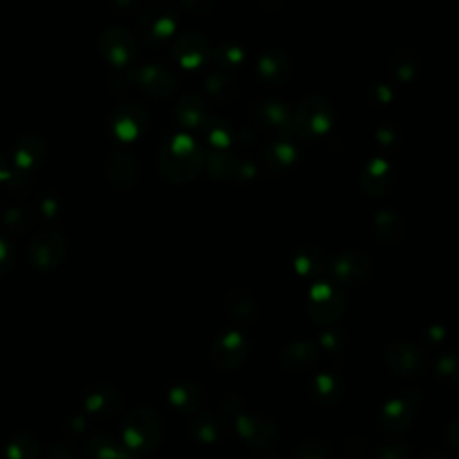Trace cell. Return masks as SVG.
<instances>
[{"mask_svg":"<svg viewBox=\"0 0 459 459\" xmlns=\"http://www.w3.org/2000/svg\"><path fill=\"white\" fill-rule=\"evenodd\" d=\"M203 147L188 134H176L170 138L158 154L160 174L172 183H183L197 176L204 165Z\"/></svg>","mask_w":459,"mask_h":459,"instance_id":"6da1fadb","label":"cell"},{"mask_svg":"<svg viewBox=\"0 0 459 459\" xmlns=\"http://www.w3.org/2000/svg\"><path fill=\"white\" fill-rule=\"evenodd\" d=\"M165 436V423L158 411L147 405H136L129 409L122 420V443L134 452H154Z\"/></svg>","mask_w":459,"mask_h":459,"instance_id":"7a4b0ae2","label":"cell"},{"mask_svg":"<svg viewBox=\"0 0 459 459\" xmlns=\"http://www.w3.org/2000/svg\"><path fill=\"white\" fill-rule=\"evenodd\" d=\"M333 122L330 102L321 95H307L292 113V131L303 140L325 136Z\"/></svg>","mask_w":459,"mask_h":459,"instance_id":"3957f363","label":"cell"},{"mask_svg":"<svg viewBox=\"0 0 459 459\" xmlns=\"http://www.w3.org/2000/svg\"><path fill=\"white\" fill-rule=\"evenodd\" d=\"M421 393L418 389H403L391 396L377 414V427L385 434H402L412 425L421 405Z\"/></svg>","mask_w":459,"mask_h":459,"instance_id":"277c9868","label":"cell"},{"mask_svg":"<svg viewBox=\"0 0 459 459\" xmlns=\"http://www.w3.org/2000/svg\"><path fill=\"white\" fill-rule=\"evenodd\" d=\"M346 308V296L341 285L333 280L319 278L312 283L307 294V312L312 321L330 325L337 321Z\"/></svg>","mask_w":459,"mask_h":459,"instance_id":"5b68a950","label":"cell"},{"mask_svg":"<svg viewBox=\"0 0 459 459\" xmlns=\"http://www.w3.org/2000/svg\"><path fill=\"white\" fill-rule=\"evenodd\" d=\"M176 25L178 13L172 4L158 0L142 9L136 22V30L147 45L158 47L172 38Z\"/></svg>","mask_w":459,"mask_h":459,"instance_id":"8992f818","label":"cell"},{"mask_svg":"<svg viewBox=\"0 0 459 459\" xmlns=\"http://www.w3.org/2000/svg\"><path fill=\"white\" fill-rule=\"evenodd\" d=\"M66 256V240L56 230L39 231L27 246V260L36 271H54Z\"/></svg>","mask_w":459,"mask_h":459,"instance_id":"52a82bcc","label":"cell"},{"mask_svg":"<svg viewBox=\"0 0 459 459\" xmlns=\"http://www.w3.org/2000/svg\"><path fill=\"white\" fill-rule=\"evenodd\" d=\"M387 368L405 378L421 377L429 368L427 353L411 341H393L384 351Z\"/></svg>","mask_w":459,"mask_h":459,"instance_id":"ba28073f","label":"cell"},{"mask_svg":"<svg viewBox=\"0 0 459 459\" xmlns=\"http://www.w3.org/2000/svg\"><path fill=\"white\" fill-rule=\"evenodd\" d=\"M235 429L242 441L256 450L273 448L280 437L276 423L264 412L244 411L235 418Z\"/></svg>","mask_w":459,"mask_h":459,"instance_id":"9c48e42d","label":"cell"},{"mask_svg":"<svg viewBox=\"0 0 459 459\" xmlns=\"http://www.w3.org/2000/svg\"><path fill=\"white\" fill-rule=\"evenodd\" d=\"M328 271L337 285L359 287L371 276L373 265L368 255H364L362 251L348 249L333 256V260L328 264Z\"/></svg>","mask_w":459,"mask_h":459,"instance_id":"30bf717a","label":"cell"},{"mask_svg":"<svg viewBox=\"0 0 459 459\" xmlns=\"http://www.w3.org/2000/svg\"><path fill=\"white\" fill-rule=\"evenodd\" d=\"M247 353V339L242 332L233 328H224L213 337L212 344V364L219 371L237 369Z\"/></svg>","mask_w":459,"mask_h":459,"instance_id":"8fae6325","label":"cell"},{"mask_svg":"<svg viewBox=\"0 0 459 459\" xmlns=\"http://www.w3.org/2000/svg\"><path fill=\"white\" fill-rule=\"evenodd\" d=\"M99 47L104 59L117 68L131 66L138 56V43L134 36L127 29L117 25L108 27L100 34Z\"/></svg>","mask_w":459,"mask_h":459,"instance_id":"7c38bea8","label":"cell"},{"mask_svg":"<svg viewBox=\"0 0 459 459\" xmlns=\"http://www.w3.org/2000/svg\"><path fill=\"white\" fill-rule=\"evenodd\" d=\"M204 165L210 178L231 179V181H249L256 174L253 161L230 152V151H212L204 158Z\"/></svg>","mask_w":459,"mask_h":459,"instance_id":"4fadbf2b","label":"cell"},{"mask_svg":"<svg viewBox=\"0 0 459 459\" xmlns=\"http://www.w3.org/2000/svg\"><path fill=\"white\" fill-rule=\"evenodd\" d=\"M149 115L138 102H124L111 109L108 124L111 133L122 142L136 140L147 127Z\"/></svg>","mask_w":459,"mask_h":459,"instance_id":"5bb4252c","label":"cell"},{"mask_svg":"<svg viewBox=\"0 0 459 459\" xmlns=\"http://www.w3.org/2000/svg\"><path fill=\"white\" fill-rule=\"evenodd\" d=\"M133 82H136L147 95L167 99L176 93L179 81L172 68L161 63H147L133 72Z\"/></svg>","mask_w":459,"mask_h":459,"instance_id":"9a60e30c","label":"cell"},{"mask_svg":"<svg viewBox=\"0 0 459 459\" xmlns=\"http://www.w3.org/2000/svg\"><path fill=\"white\" fill-rule=\"evenodd\" d=\"M253 120L269 133L283 136L285 133L292 131V115L289 106L278 99H260L251 108Z\"/></svg>","mask_w":459,"mask_h":459,"instance_id":"2e32d148","label":"cell"},{"mask_svg":"<svg viewBox=\"0 0 459 459\" xmlns=\"http://www.w3.org/2000/svg\"><path fill=\"white\" fill-rule=\"evenodd\" d=\"M170 54L178 65L188 70H195L208 63L212 56V47L203 34L185 32L174 39Z\"/></svg>","mask_w":459,"mask_h":459,"instance_id":"e0dca14e","label":"cell"},{"mask_svg":"<svg viewBox=\"0 0 459 459\" xmlns=\"http://www.w3.org/2000/svg\"><path fill=\"white\" fill-rule=\"evenodd\" d=\"M231 432V421L222 412H197L188 421V434L203 445H215L226 439Z\"/></svg>","mask_w":459,"mask_h":459,"instance_id":"ac0fdd59","label":"cell"},{"mask_svg":"<svg viewBox=\"0 0 459 459\" xmlns=\"http://www.w3.org/2000/svg\"><path fill=\"white\" fill-rule=\"evenodd\" d=\"M47 158V142L41 134L27 131L18 136L13 147V165L18 172L27 174L43 165Z\"/></svg>","mask_w":459,"mask_h":459,"instance_id":"d6986e66","label":"cell"},{"mask_svg":"<svg viewBox=\"0 0 459 459\" xmlns=\"http://www.w3.org/2000/svg\"><path fill=\"white\" fill-rule=\"evenodd\" d=\"M359 181L368 195L382 197L396 183V169L385 158H373L362 167Z\"/></svg>","mask_w":459,"mask_h":459,"instance_id":"ffe728a7","label":"cell"},{"mask_svg":"<svg viewBox=\"0 0 459 459\" xmlns=\"http://www.w3.org/2000/svg\"><path fill=\"white\" fill-rule=\"evenodd\" d=\"M104 170H106L108 183L117 190L133 188L140 172L136 158L126 149L113 151L106 160Z\"/></svg>","mask_w":459,"mask_h":459,"instance_id":"44dd1931","label":"cell"},{"mask_svg":"<svg viewBox=\"0 0 459 459\" xmlns=\"http://www.w3.org/2000/svg\"><path fill=\"white\" fill-rule=\"evenodd\" d=\"M122 393L111 384L90 385L82 394V407L91 416H113L122 407Z\"/></svg>","mask_w":459,"mask_h":459,"instance_id":"7402d4cb","label":"cell"},{"mask_svg":"<svg viewBox=\"0 0 459 459\" xmlns=\"http://www.w3.org/2000/svg\"><path fill=\"white\" fill-rule=\"evenodd\" d=\"M256 74L264 82L271 86H281L292 75V61L280 48L264 50L256 61Z\"/></svg>","mask_w":459,"mask_h":459,"instance_id":"603a6c76","label":"cell"},{"mask_svg":"<svg viewBox=\"0 0 459 459\" xmlns=\"http://www.w3.org/2000/svg\"><path fill=\"white\" fill-rule=\"evenodd\" d=\"M346 393V382L337 371H319L310 382V400L317 407L337 405Z\"/></svg>","mask_w":459,"mask_h":459,"instance_id":"cb8c5ba5","label":"cell"},{"mask_svg":"<svg viewBox=\"0 0 459 459\" xmlns=\"http://www.w3.org/2000/svg\"><path fill=\"white\" fill-rule=\"evenodd\" d=\"M317 359L319 346L310 339H294L283 344V348L280 350V364L292 373L310 369L317 362Z\"/></svg>","mask_w":459,"mask_h":459,"instance_id":"d4e9b609","label":"cell"},{"mask_svg":"<svg viewBox=\"0 0 459 459\" xmlns=\"http://www.w3.org/2000/svg\"><path fill=\"white\" fill-rule=\"evenodd\" d=\"M82 452L86 459H138L124 443L106 432H91L86 436Z\"/></svg>","mask_w":459,"mask_h":459,"instance_id":"484cf974","label":"cell"},{"mask_svg":"<svg viewBox=\"0 0 459 459\" xmlns=\"http://www.w3.org/2000/svg\"><path fill=\"white\" fill-rule=\"evenodd\" d=\"M169 403L172 407H176L179 412L185 414H195L203 409L204 402H206V394L204 389L192 382V380H178L169 387L167 393Z\"/></svg>","mask_w":459,"mask_h":459,"instance_id":"4316f807","label":"cell"},{"mask_svg":"<svg viewBox=\"0 0 459 459\" xmlns=\"http://www.w3.org/2000/svg\"><path fill=\"white\" fill-rule=\"evenodd\" d=\"M298 160L296 145L285 136H278L262 149V163L269 172H283Z\"/></svg>","mask_w":459,"mask_h":459,"instance_id":"83f0119b","label":"cell"},{"mask_svg":"<svg viewBox=\"0 0 459 459\" xmlns=\"http://www.w3.org/2000/svg\"><path fill=\"white\" fill-rule=\"evenodd\" d=\"M224 310L235 323L247 325L256 319L258 305L251 292H247L242 287H235L228 290L224 296Z\"/></svg>","mask_w":459,"mask_h":459,"instance_id":"f1b7e54d","label":"cell"},{"mask_svg":"<svg viewBox=\"0 0 459 459\" xmlns=\"http://www.w3.org/2000/svg\"><path fill=\"white\" fill-rule=\"evenodd\" d=\"M292 265L299 276L316 281L328 269V258L316 246H301L294 253Z\"/></svg>","mask_w":459,"mask_h":459,"instance_id":"f546056e","label":"cell"},{"mask_svg":"<svg viewBox=\"0 0 459 459\" xmlns=\"http://www.w3.org/2000/svg\"><path fill=\"white\" fill-rule=\"evenodd\" d=\"M174 117L186 129H201L208 118V106L197 93H186L178 100Z\"/></svg>","mask_w":459,"mask_h":459,"instance_id":"4dcf8cb0","label":"cell"},{"mask_svg":"<svg viewBox=\"0 0 459 459\" xmlns=\"http://www.w3.org/2000/svg\"><path fill=\"white\" fill-rule=\"evenodd\" d=\"M373 228H375L377 240L385 246H396L405 237L403 219L389 208L377 212V215L373 219Z\"/></svg>","mask_w":459,"mask_h":459,"instance_id":"1f68e13d","label":"cell"},{"mask_svg":"<svg viewBox=\"0 0 459 459\" xmlns=\"http://www.w3.org/2000/svg\"><path fill=\"white\" fill-rule=\"evenodd\" d=\"M201 129L213 151H228L235 140L231 124L222 117H208Z\"/></svg>","mask_w":459,"mask_h":459,"instance_id":"d6a6232c","label":"cell"},{"mask_svg":"<svg viewBox=\"0 0 459 459\" xmlns=\"http://www.w3.org/2000/svg\"><path fill=\"white\" fill-rule=\"evenodd\" d=\"M39 455V441L25 430L16 432L5 445L7 459H38Z\"/></svg>","mask_w":459,"mask_h":459,"instance_id":"836d02e7","label":"cell"},{"mask_svg":"<svg viewBox=\"0 0 459 459\" xmlns=\"http://www.w3.org/2000/svg\"><path fill=\"white\" fill-rule=\"evenodd\" d=\"M418 56L411 48H400L389 59V72L396 81L409 82L418 74Z\"/></svg>","mask_w":459,"mask_h":459,"instance_id":"e575fe53","label":"cell"},{"mask_svg":"<svg viewBox=\"0 0 459 459\" xmlns=\"http://www.w3.org/2000/svg\"><path fill=\"white\" fill-rule=\"evenodd\" d=\"M206 91L219 102H231L238 95V84L228 72H215L206 77Z\"/></svg>","mask_w":459,"mask_h":459,"instance_id":"d590c367","label":"cell"},{"mask_svg":"<svg viewBox=\"0 0 459 459\" xmlns=\"http://www.w3.org/2000/svg\"><path fill=\"white\" fill-rule=\"evenodd\" d=\"M212 56H213L217 66L222 68V70H235V68H238V66L244 63V59H246L244 48H242L238 43L231 41V39L221 41V43L215 47V50L212 52Z\"/></svg>","mask_w":459,"mask_h":459,"instance_id":"8d00e7d4","label":"cell"},{"mask_svg":"<svg viewBox=\"0 0 459 459\" xmlns=\"http://www.w3.org/2000/svg\"><path fill=\"white\" fill-rule=\"evenodd\" d=\"M332 446L321 439H308L294 446L290 459H330Z\"/></svg>","mask_w":459,"mask_h":459,"instance_id":"74e56055","label":"cell"},{"mask_svg":"<svg viewBox=\"0 0 459 459\" xmlns=\"http://www.w3.org/2000/svg\"><path fill=\"white\" fill-rule=\"evenodd\" d=\"M4 228L13 233H25L29 230V226L32 224V215L29 213L27 208L23 206H11L5 213H4Z\"/></svg>","mask_w":459,"mask_h":459,"instance_id":"f35d334b","label":"cell"},{"mask_svg":"<svg viewBox=\"0 0 459 459\" xmlns=\"http://www.w3.org/2000/svg\"><path fill=\"white\" fill-rule=\"evenodd\" d=\"M436 373L437 377L450 387H455L459 382V362L457 355L454 351L443 353L436 362Z\"/></svg>","mask_w":459,"mask_h":459,"instance_id":"ab89813d","label":"cell"},{"mask_svg":"<svg viewBox=\"0 0 459 459\" xmlns=\"http://www.w3.org/2000/svg\"><path fill=\"white\" fill-rule=\"evenodd\" d=\"M369 459H412V448L409 443H380L371 450Z\"/></svg>","mask_w":459,"mask_h":459,"instance_id":"60d3db41","label":"cell"},{"mask_svg":"<svg viewBox=\"0 0 459 459\" xmlns=\"http://www.w3.org/2000/svg\"><path fill=\"white\" fill-rule=\"evenodd\" d=\"M317 346L328 350V351H341L348 346V333L339 328V326H330V328H325L321 333H319V342Z\"/></svg>","mask_w":459,"mask_h":459,"instance_id":"b9f144b4","label":"cell"},{"mask_svg":"<svg viewBox=\"0 0 459 459\" xmlns=\"http://www.w3.org/2000/svg\"><path fill=\"white\" fill-rule=\"evenodd\" d=\"M375 140H377V143H378L382 149L393 151V149H396V147L402 143V134H400V131H398L396 126L385 122V124H382V126L377 129Z\"/></svg>","mask_w":459,"mask_h":459,"instance_id":"7bdbcfd3","label":"cell"},{"mask_svg":"<svg viewBox=\"0 0 459 459\" xmlns=\"http://www.w3.org/2000/svg\"><path fill=\"white\" fill-rule=\"evenodd\" d=\"M14 262H16L14 246L11 244V240L0 235V276L7 274L14 267Z\"/></svg>","mask_w":459,"mask_h":459,"instance_id":"ee69618b","label":"cell"},{"mask_svg":"<svg viewBox=\"0 0 459 459\" xmlns=\"http://www.w3.org/2000/svg\"><path fill=\"white\" fill-rule=\"evenodd\" d=\"M244 411H246V405H244V400L238 394H226V396L221 398V412L224 416L237 418Z\"/></svg>","mask_w":459,"mask_h":459,"instance_id":"f6af8a7d","label":"cell"},{"mask_svg":"<svg viewBox=\"0 0 459 459\" xmlns=\"http://www.w3.org/2000/svg\"><path fill=\"white\" fill-rule=\"evenodd\" d=\"M47 459H77V452L74 450L72 445L63 443V441H56L50 445Z\"/></svg>","mask_w":459,"mask_h":459,"instance_id":"bcb514c9","label":"cell"},{"mask_svg":"<svg viewBox=\"0 0 459 459\" xmlns=\"http://www.w3.org/2000/svg\"><path fill=\"white\" fill-rule=\"evenodd\" d=\"M443 439H445V443H446V446L452 450V452H457V445H459V421H457V418H454V420H450L448 421V425L445 427V430H443Z\"/></svg>","mask_w":459,"mask_h":459,"instance_id":"7dc6e473","label":"cell"},{"mask_svg":"<svg viewBox=\"0 0 459 459\" xmlns=\"http://www.w3.org/2000/svg\"><path fill=\"white\" fill-rule=\"evenodd\" d=\"M215 0H179L181 7L190 14H206L212 11Z\"/></svg>","mask_w":459,"mask_h":459,"instance_id":"c3c4849f","label":"cell"},{"mask_svg":"<svg viewBox=\"0 0 459 459\" xmlns=\"http://www.w3.org/2000/svg\"><path fill=\"white\" fill-rule=\"evenodd\" d=\"M88 429V420L84 414H70L65 421V430L72 436H79Z\"/></svg>","mask_w":459,"mask_h":459,"instance_id":"681fc988","label":"cell"},{"mask_svg":"<svg viewBox=\"0 0 459 459\" xmlns=\"http://www.w3.org/2000/svg\"><path fill=\"white\" fill-rule=\"evenodd\" d=\"M393 93L389 90V86L385 84H375L369 88V100L377 106H382V104H387L391 100Z\"/></svg>","mask_w":459,"mask_h":459,"instance_id":"f907efd6","label":"cell"},{"mask_svg":"<svg viewBox=\"0 0 459 459\" xmlns=\"http://www.w3.org/2000/svg\"><path fill=\"white\" fill-rule=\"evenodd\" d=\"M38 212H39V215H41L43 219L52 221V219L57 217V213H59V204H57V201H56L54 197L47 195V197H43V199L39 201Z\"/></svg>","mask_w":459,"mask_h":459,"instance_id":"816d5d0a","label":"cell"},{"mask_svg":"<svg viewBox=\"0 0 459 459\" xmlns=\"http://www.w3.org/2000/svg\"><path fill=\"white\" fill-rule=\"evenodd\" d=\"M142 0H113V11L118 14H129L138 11Z\"/></svg>","mask_w":459,"mask_h":459,"instance_id":"f5cc1de1","label":"cell"},{"mask_svg":"<svg viewBox=\"0 0 459 459\" xmlns=\"http://www.w3.org/2000/svg\"><path fill=\"white\" fill-rule=\"evenodd\" d=\"M11 178V169L7 163V158L0 152V183H7Z\"/></svg>","mask_w":459,"mask_h":459,"instance_id":"db71d44e","label":"cell"},{"mask_svg":"<svg viewBox=\"0 0 459 459\" xmlns=\"http://www.w3.org/2000/svg\"><path fill=\"white\" fill-rule=\"evenodd\" d=\"M420 459H448L443 452H439V450H436V448H430V450H425L421 455H420Z\"/></svg>","mask_w":459,"mask_h":459,"instance_id":"11a10c76","label":"cell"},{"mask_svg":"<svg viewBox=\"0 0 459 459\" xmlns=\"http://www.w3.org/2000/svg\"><path fill=\"white\" fill-rule=\"evenodd\" d=\"M430 337L434 342H439L445 337V330L441 326H432V328H429V339Z\"/></svg>","mask_w":459,"mask_h":459,"instance_id":"9f6ffc18","label":"cell"},{"mask_svg":"<svg viewBox=\"0 0 459 459\" xmlns=\"http://www.w3.org/2000/svg\"><path fill=\"white\" fill-rule=\"evenodd\" d=\"M249 459H283V457L278 454H256V455H251Z\"/></svg>","mask_w":459,"mask_h":459,"instance_id":"6f0895ef","label":"cell"},{"mask_svg":"<svg viewBox=\"0 0 459 459\" xmlns=\"http://www.w3.org/2000/svg\"><path fill=\"white\" fill-rule=\"evenodd\" d=\"M348 459H351V457H348Z\"/></svg>","mask_w":459,"mask_h":459,"instance_id":"680465c9","label":"cell"}]
</instances>
